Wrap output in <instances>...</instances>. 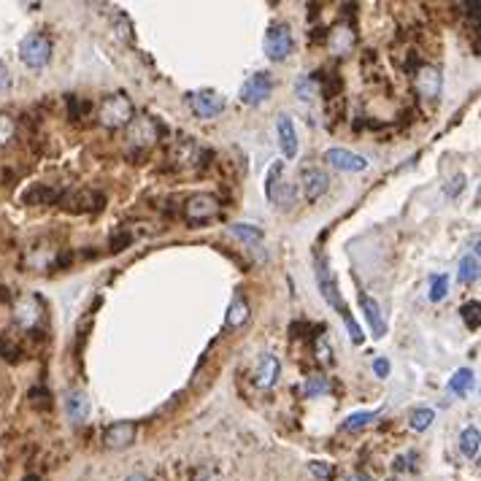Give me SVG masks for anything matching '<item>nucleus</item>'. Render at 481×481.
Segmentation results:
<instances>
[{
    "mask_svg": "<svg viewBox=\"0 0 481 481\" xmlns=\"http://www.w3.org/2000/svg\"><path fill=\"white\" fill-rule=\"evenodd\" d=\"M379 414L376 411H357V414H351L349 419L344 422V430L347 433H354V430H362V427H368L373 419H376Z\"/></svg>",
    "mask_w": 481,
    "mask_h": 481,
    "instance_id": "nucleus-27",
    "label": "nucleus"
},
{
    "mask_svg": "<svg viewBox=\"0 0 481 481\" xmlns=\"http://www.w3.org/2000/svg\"><path fill=\"white\" fill-rule=\"evenodd\" d=\"M325 392H330V384H327V379L325 376H311L306 382V387H303V395H325Z\"/></svg>",
    "mask_w": 481,
    "mask_h": 481,
    "instance_id": "nucleus-30",
    "label": "nucleus"
},
{
    "mask_svg": "<svg viewBox=\"0 0 481 481\" xmlns=\"http://www.w3.org/2000/svg\"><path fill=\"white\" fill-rule=\"evenodd\" d=\"M476 279H479V252H471L460 260V281L473 284Z\"/></svg>",
    "mask_w": 481,
    "mask_h": 481,
    "instance_id": "nucleus-24",
    "label": "nucleus"
},
{
    "mask_svg": "<svg viewBox=\"0 0 481 481\" xmlns=\"http://www.w3.org/2000/svg\"><path fill=\"white\" fill-rule=\"evenodd\" d=\"M97 119L103 128H128L132 122V103L128 95L117 92V95H108L103 103H100V111H97Z\"/></svg>",
    "mask_w": 481,
    "mask_h": 481,
    "instance_id": "nucleus-1",
    "label": "nucleus"
},
{
    "mask_svg": "<svg viewBox=\"0 0 481 481\" xmlns=\"http://www.w3.org/2000/svg\"><path fill=\"white\" fill-rule=\"evenodd\" d=\"M279 373H281L279 357H273V354H263V357H260V365H257V371H255V384H257L260 390H268V387L276 384Z\"/></svg>",
    "mask_w": 481,
    "mask_h": 481,
    "instance_id": "nucleus-17",
    "label": "nucleus"
},
{
    "mask_svg": "<svg viewBox=\"0 0 481 481\" xmlns=\"http://www.w3.org/2000/svg\"><path fill=\"white\" fill-rule=\"evenodd\" d=\"M265 192H268V200L273 206H279V209H290L295 203V187L287 184V178H284V163H276L270 168Z\"/></svg>",
    "mask_w": 481,
    "mask_h": 481,
    "instance_id": "nucleus-4",
    "label": "nucleus"
},
{
    "mask_svg": "<svg viewBox=\"0 0 481 481\" xmlns=\"http://www.w3.org/2000/svg\"><path fill=\"white\" fill-rule=\"evenodd\" d=\"M249 316H252V308H249V303H246L244 292H235V295H233V301H230V308H227V319H224V325L235 330V327L246 325V322H249Z\"/></svg>",
    "mask_w": 481,
    "mask_h": 481,
    "instance_id": "nucleus-19",
    "label": "nucleus"
},
{
    "mask_svg": "<svg viewBox=\"0 0 481 481\" xmlns=\"http://www.w3.org/2000/svg\"><path fill=\"white\" fill-rule=\"evenodd\" d=\"M8 84H11V76H8V68H5L3 62H0V92H3V89L8 87Z\"/></svg>",
    "mask_w": 481,
    "mask_h": 481,
    "instance_id": "nucleus-39",
    "label": "nucleus"
},
{
    "mask_svg": "<svg viewBox=\"0 0 481 481\" xmlns=\"http://www.w3.org/2000/svg\"><path fill=\"white\" fill-rule=\"evenodd\" d=\"M460 314H462V322H465L471 330H479V325H481V303H479V301L465 303Z\"/></svg>",
    "mask_w": 481,
    "mask_h": 481,
    "instance_id": "nucleus-29",
    "label": "nucleus"
},
{
    "mask_svg": "<svg viewBox=\"0 0 481 481\" xmlns=\"http://www.w3.org/2000/svg\"><path fill=\"white\" fill-rule=\"evenodd\" d=\"M14 132H16L14 119H11L8 114H0V146H3V143H8V141L14 138Z\"/></svg>",
    "mask_w": 481,
    "mask_h": 481,
    "instance_id": "nucleus-32",
    "label": "nucleus"
},
{
    "mask_svg": "<svg viewBox=\"0 0 481 481\" xmlns=\"http://www.w3.org/2000/svg\"><path fill=\"white\" fill-rule=\"evenodd\" d=\"M360 306H362V316L373 333V338H384L387 333V325H384V316H382V308L379 303L371 298V295H360Z\"/></svg>",
    "mask_w": 481,
    "mask_h": 481,
    "instance_id": "nucleus-16",
    "label": "nucleus"
},
{
    "mask_svg": "<svg viewBox=\"0 0 481 481\" xmlns=\"http://www.w3.org/2000/svg\"><path fill=\"white\" fill-rule=\"evenodd\" d=\"M128 128H130V143H132V146L146 149V146H152V143L157 141V125H154V119H152V117H138V119H132Z\"/></svg>",
    "mask_w": 481,
    "mask_h": 481,
    "instance_id": "nucleus-15",
    "label": "nucleus"
},
{
    "mask_svg": "<svg viewBox=\"0 0 481 481\" xmlns=\"http://www.w3.org/2000/svg\"><path fill=\"white\" fill-rule=\"evenodd\" d=\"M22 200H25L27 206H49V203L60 200V195H57L51 187H46V184H36V187H30V189L25 192Z\"/></svg>",
    "mask_w": 481,
    "mask_h": 481,
    "instance_id": "nucleus-21",
    "label": "nucleus"
},
{
    "mask_svg": "<svg viewBox=\"0 0 481 481\" xmlns=\"http://www.w3.org/2000/svg\"><path fill=\"white\" fill-rule=\"evenodd\" d=\"M128 244H130V235H128V233H119V235L111 241V252H119V249L128 246Z\"/></svg>",
    "mask_w": 481,
    "mask_h": 481,
    "instance_id": "nucleus-38",
    "label": "nucleus"
},
{
    "mask_svg": "<svg viewBox=\"0 0 481 481\" xmlns=\"http://www.w3.org/2000/svg\"><path fill=\"white\" fill-rule=\"evenodd\" d=\"M135 441V425L132 422H114L103 433V446L106 449H125Z\"/></svg>",
    "mask_w": 481,
    "mask_h": 481,
    "instance_id": "nucleus-14",
    "label": "nucleus"
},
{
    "mask_svg": "<svg viewBox=\"0 0 481 481\" xmlns=\"http://www.w3.org/2000/svg\"><path fill=\"white\" fill-rule=\"evenodd\" d=\"M0 357H3V360H8V362L19 360V347H16V344H11L8 338H3V341H0Z\"/></svg>",
    "mask_w": 481,
    "mask_h": 481,
    "instance_id": "nucleus-34",
    "label": "nucleus"
},
{
    "mask_svg": "<svg viewBox=\"0 0 481 481\" xmlns=\"http://www.w3.org/2000/svg\"><path fill=\"white\" fill-rule=\"evenodd\" d=\"M462 184H465V176L457 174L454 178H451V189H446V192H449L451 198H457V195H460V189H462Z\"/></svg>",
    "mask_w": 481,
    "mask_h": 481,
    "instance_id": "nucleus-37",
    "label": "nucleus"
},
{
    "mask_svg": "<svg viewBox=\"0 0 481 481\" xmlns=\"http://www.w3.org/2000/svg\"><path fill=\"white\" fill-rule=\"evenodd\" d=\"M446 295H449V276H446V273H436V276L430 279V301H433V303H441Z\"/></svg>",
    "mask_w": 481,
    "mask_h": 481,
    "instance_id": "nucleus-28",
    "label": "nucleus"
},
{
    "mask_svg": "<svg viewBox=\"0 0 481 481\" xmlns=\"http://www.w3.org/2000/svg\"><path fill=\"white\" fill-rule=\"evenodd\" d=\"M338 314H341L344 322H347V330H349L351 341H354V344H362V330H360V325L354 322V316H351L349 308H344V311H338Z\"/></svg>",
    "mask_w": 481,
    "mask_h": 481,
    "instance_id": "nucleus-31",
    "label": "nucleus"
},
{
    "mask_svg": "<svg viewBox=\"0 0 481 481\" xmlns=\"http://www.w3.org/2000/svg\"><path fill=\"white\" fill-rule=\"evenodd\" d=\"M473 371L471 368H460L451 379H449V392L451 395H465V392H471V387H473Z\"/></svg>",
    "mask_w": 481,
    "mask_h": 481,
    "instance_id": "nucleus-23",
    "label": "nucleus"
},
{
    "mask_svg": "<svg viewBox=\"0 0 481 481\" xmlns=\"http://www.w3.org/2000/svg\"><path fill=\"white\" fill-rule=\"evenodd\" d=\"M347 481H373V479L365 476V473H351V476H347Z\"/></svg>",
    "mask_w": 481,
    "mask_h": 481,
    "instance_id": "nucleus-41",
    "label": "nucleus"
},
{
    "mask_svg": "<svg viewBox=\"0 0 481 481\" xmlns=\"http://www.w3.org/2000/svg\"><path fill=\"white\" fill-rule=\"evenodd\" d=\"M441 84H443L441 71L433 68V65H419L414 71V89H417V95L422 100H436L441 95Z\"/></svg>",
    "mask_w": 481,
    "mask_h": 481,
    "instance_id": "nucleus-9",
    "label": "nucleus"
},
{
    "mask_svg": "<svg viewBox=\"0 0 481 481\" xmlns=\"http://www.w3.org/2000/svg\"><path fill=\"white\" fill-rule=\"evenodd\" d=\"M460 449H462V454L468 457V460H476L479 457V449H481V433L479 427H465L462 430V436H460Z\"/></svg>",
    "mask_w": 481,
    "mask_h": 481,
    "instance_id": "nucleus-22",
    "label": "nucleus"
},
{
    "mask_svg": "<svg viewBox=\"0 0 481 481\" xmlns=\"http://www.w3.org/2000/svg\"><path fill=\"white\" fill-rule=\"evenodd\" d=\"M187 103L200 119H214L224 111V97L214 89H195L187 95Z\"/></svg>",
    "mask_w": 481,
    "mask_h": 481,
    "instance_id": "nucleus-6",
    "label": "nucleus"
},
{
    "mask_svg": "<svg viewBox=\"0 0 481 481\" xmlns=\"http://www.w3.org/2000/svg\"><path fill=\"white\" fill-rule=\"evenodd\" d=\"M122 481H152L149 476H141V473H132V476H128V479H122Z\"/></svg>",
    "mask_w": 481,
    "mask_h": 481,
    "instance_id": "nucleus-42",
    "label": "nucleus"
},
{
    "mask_svg": "<svg viewBox=\"0 0 481 481\" xmlns=\"http://www.w3.org/2000/svg\"><path fill=\"white\" fill-rule=\"evenodd\" d=\"M351 44H354V36H351V30H347V27H338V30H333L330 33V51L333 54H347L351 49Z\"/></svg>",
    "mask_w": 481,
    "mask_h": 481,
    "instance_id": "nucleus-25",
    "label": "nucleus"
},
{
    "mask_svg": "<svg viewBox=\"0 0 481 481\" xmlns=\"http://www.w3.org/2000/svg\"><path fill=\"white\" fill-rule=\"evenodd\" d=\"M373 371H376V376H379V379H384V376L390 373V360H384V357H379V360L373 362Z\"/></svg>",
    "mask_w": 481,
    "mask_h": 481,
    "instance_id": "nucleus-36",
    "label": "nucleus"
},
{
    "mask_svg": "<svg viewBox=\"0 0 481 481\" xmlns=\"http://www.w3.org/2000/svg\"><path fill=\"white\" fill-rule=\"evenodd\" d=\"M392 481H397V479H392Z\"/></svg>",
    "mask_w": 481,
    "mask_h": 481,
    "instance_id": "nucleus-43",
    "label": "nucleus"
},
{
    "mask_svg": "<svg viewBox=\"0 0 481 481\" xmlns=\"http://www.w3.org/2000/svg\"><path fill=\"white\" fill-rule=\"evenodd\" d=\"M19 60L27 65V68H44L46 62L51 60V41L44 33H30L22 44H19Z\"/></svg>",
    "mask_w": 481,
    "mask_h": 481,
    "instance_id": "nucleus-3",
    "label": "nucleus"
},
{
    "mask_svg": "<svg viewBox=\"0 0 481 481\" xmlns=\"http://www.w3.org/2000/svg\"><path fill=\"white\" fill-rule=\"evenodd\" d=\"M316 281H319V292H322V298H325L330 306L336 308V311H344V308H347L344 298H341V292H338L336 276H333L330 265H327V260H325V255H316Z\"/></svg>",
    "mask_w": 481,
    "mask_h": 481,
    "instance_id": "nucleus-7",
    "label": "nucleus"
},
{
    "mask_svg": "<svg viewBox=\"0 0 481 481\" xmlns=\"http://www.w3.org/2000/svg\"><path fill=\"white\" fill-rule=\"evenodd\" d=\"M222 206H219V198L211 192H195L189 195V200L184 203V217L192 227H200V224H209L211 219L219 217Z\"/></svg>",
    "mask_w": 481,
    "mask_h": 481,
    "instance_id": "nucleus-2",
    "label": "nucleus"
},
{
    "mask_svg": "<svg viewBox=\"0 0 481 481\" xmlns=\"http://www.w3.org/2000/svg\"><path fill=\"white\" fill-rule=\"evenodd\" d=\"M465 8H468V14L473 16V22L479 19V0H471V3H465Z\"/></svg>",
    "mask_w": 481,
    "mask_h": 481,
    "instance_id": "nucleus-40",
    "label": "nucleus"
},
{
    "mask_svg": "<svg viewBox=\"0 0 481 481\" xmlns=\"http://www.w3.org/2000/svg\"><path fill=\"white\" fill-rule=\"evenodd\" d=\"M230 233L241 244H246L249 249H263V230L260 227H255V224H233Z\"/></svg>",
    "mask_w": 481,
    "mask_h": 481,
    "instance_id": "nucleus-20",
    "label": "nucleus"
},
{
    "mask_svg": "<svg viewBox=\"0 0 481 481\" xmlns=\"http://www.w3.org/2000/svg\"><path fill=\"white\" fill-rule=\"evenodd\" d=\"M276 135H279V146H281V154L287 160L298 157V149H301V141H298V130L292 125V119L287 114H279L276 119Z\"/></svg>",
    "mask_w": 481,
    "mask_h": 481,
    "instance_id": "nucleus-12",
    "label": "nucleus"
},
{
    "mask_svg": "<svg viewBox=\"0 0 481 481\" xmlns=\"http://www.w3.org/2000/svg\"><path fill=\"white\" fill-rule=\"evenodd\" d=\"M308 471H311L316 479H325V481L333 479V473H336L330 462H311V465H308Z\"/></svg>",
    "mask_w": 481,
    "mask_h": 481,
    "instance_id": "nucleus-33",
    "label": "nucleus"
},
{
    "mask_svg": "<svg viewBox=\"0 0 481 481\" xmlns=\"http://www.w3.org/2000/svg\"><path fill=\"white\" fill-rule=\"evenodd\" d=\"M433 419H436V411H433V408H414V411H411L408 425H411V430L425 433V430L433 425Z\"/></svg>",
    "mask_w": 481,
    "mask_h": 481,
    "instance_id": "nucleus-26",
    "label": "nucleus"
},
{
    "mask_svg": "<svg viewBox=\"0 0 481 481\" xmlns=\"http://www.w3.org/2000/svg\"><path fill=\"white\" fill-rule=\"evenodd\" d=\"M65 411H68V419H71L73 425L87 422V417H89L87 392H82V390H71V392L65 395Z\"/></svg>",
    "mask_w": 481,
    "mask_h": 481,
    "instance_id": "nucleus-18",
    "label": "nucleus"
},
{
    "mask_svg": "<svg viewBox=\"0 0 481 481\" xmlns=\"http://www.w3.org/2000/svg\"><path fill=\"white\" fill-rule=\"evenodd\" d=\"M292 46H295V41H292V33H290L287 25L279 22V25H270V27H268L263 49L273 62H284V60L292 54Z\"/></svg>",
    "mask_w": 481,
    "mask_h": 481,
    "instance_id": "nucleus-5",
    "label": "nucleus"
},
{
    "mask_svg": "<svg viewBox=\"0 0 481 481\" xmlns=\"http://www.w3.org/2000/svg\"><path fill=\"white\" fill-rule=\"evenodd\" d=\"M325 160H327L333 168L347 171V174H362V171H368V160L360 157V154H354V152H349V149H327V152H325Z\"/></svg>",
    "mask_w": 481,
    "mask_h": 481,
    "instance_id": "nucleus-11",
    "label": "nucleus"
},
{
    "mask_svg": "<svg viewBox=\"0 0 481 481\" xmlns=\"http://www.w3.org/2000/svg\"><path fill=\"white\" fill-rule=\"evenodd\" d=\"M62 203H65L68 211H76L79 214V211H100L106 206V198L100 192H92V189H76Z\"/></svg>",
    "mask_w": 481,
    "mask_h": 481,
    "instance_id": "nucleus-13",
    "label": "nucleus"
},
{
    "mask_svg": "<svg viewBox=\"0 0 481 481\" xmlns=\"http://www.w3.org/2000/svg\"><path fill=\"white\" fill-rule=\"evenodd\" d=\"M301 189L308 203H316L327 189H330V176L322 168H303L301 171Z\"/></svg>",
    "mask_w": 481,
    "mask_h": 481,
    "instance_id": "nucleus-10",
    "label": "nucleus"
},
{
    "mask_svg": "<svg viewBox=\"0 0 481 481\" xmlns=\"http://www.w3.org/2000/svg\"><path fill=\"white\" fill-rule=\"evenodd\" d=\"M270 92H273V79H270V73L257 71V73H252V76L244 82V87H241V100H244L246 106H263L265 100L270 97Z\"/></svg>",
    "mask_w": 481,
    "mask_h": 481,
    "instance_id": "nucleus-8",
    "label": "nucleus"
},
{
    "mask_svg": "<svg viewBox=\"0 0 481 481\" xmlns=\"http://www.w3.org/2000/svg\"><path fill=\"white\" fill-rule=\"evenodd\" d=\"M298 95L303 97V100H314V95H316V87H314V79L308 76V79H303L301 84H298Z\"/></svg>",
    "mask_w": 481,
    "mask_h": 481,
    "instance_id": "nucleus-35",
    "label": "nucleus"
}]
</instances>
